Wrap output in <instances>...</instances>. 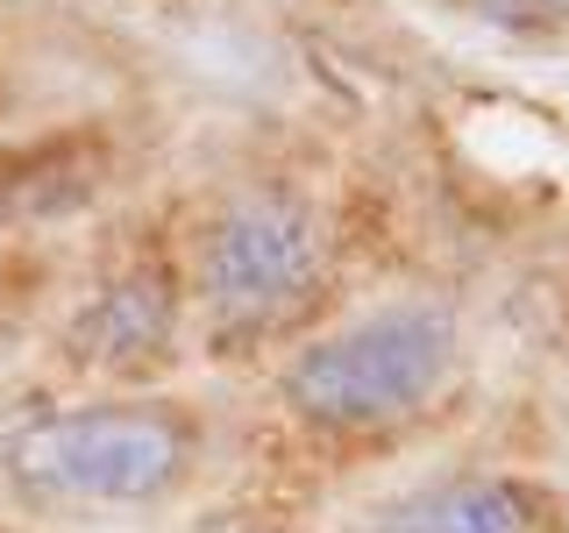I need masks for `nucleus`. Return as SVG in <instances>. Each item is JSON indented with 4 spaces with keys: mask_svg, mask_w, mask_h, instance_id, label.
<instances>
[{
    "mask_svg": "<svg viewBox=\"0 0 569 533\" xmlns=\"http://www.w3.org/2000/svg\"><path fill=\"white\" fill-rule=\"evenodd\" d=\"M100 192V157L86 142H43V150H0V228H29L71 213Z\"/></svg>",
    "mask_w": 569,
    "mask_h": 533,
    "instance_id": "423d86ee",
    "label": "nucleus"
},
{
    "mask_svg": "<svg viewBox=\"0 0 569 533\" xmlns=\"http://www.w3.org/2000/svg\"><path fill=\"white\" fill-rule=\"evenodd\" d=\"M456 370V320L427 299L356 313L349 328L320 334L284 363V399L292 413L320 426H385L420 413Z\"/></svg>",
    "mask_w": 569,
    "mask_h": 533,
    "instance_id": "f03ea898",
    "label": "nucleus"
},
{
    "mask_svg": "<svg viewBox=\"0 0 569 533\" xmlns=\"http://www.w3.org/2000/svg\"><path fill=\"white\" fill-rule=\"evenodd\" d=\"M356 533H548V505L512 476H449L363 512Z\"/></svg>",
    "mask_w": 569,
    "mask_h": 533,
    "instance_id": "39448f33",
    "label": "nucleus"
},
{
    "mask_svg": "<svg viewBox=\"0 0 569 533\" xmlns=\"http://www.w3.org/2000/svg\"><path fill=\"white\" fill-rule=\"evenodd\" d=\"M328 235L292 192H242L207 221L192 257V299L213 334H263L320 292Z\"/></svg>",
    "mask_w": 569,
    "mask_h": 533,
    "instance_id": "7ed1b4c3",
    "label": "nucleus"
},
{
    "mask_svg": "<svg viewBox=\"0 0 569 533\" xmlns=\"http://www.w3.org/2000/svg\"><path fill=\"white\" fill-rule=\"evenodd\" d=\"M171 342H178V284L157 263H129V271L100 278L58 334L64 363L86 378H142L171 355Z\"/></svg>",
    "mask_w": 569,
    "mask_h": 533,
    "instance_id": "20e7f679",
    "label": "nucleus"
},
{
    "mask_svg": "<svg viewBox=\"0 0 569 533\" xmlns=\"http://www.w3.org/2000/svg\"><path fill=\"white\" fill-rule=\"evenodd\" d=\"M192 470V420L157 399H100L0 426V484L29 512H142Z\"/></svg>",
    "mask_w": 569,
    "mask_h": 533,
    "instance_id": "f257e3e1",
    "label": "nucleus"
}]
</instances>
